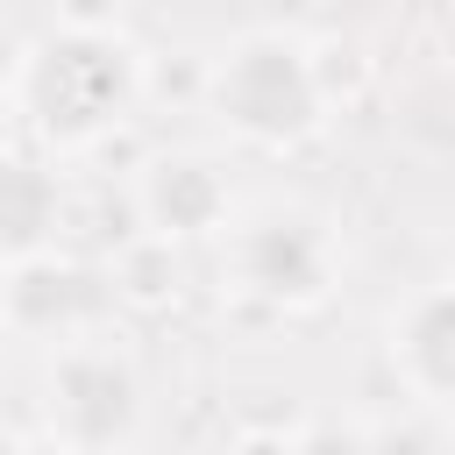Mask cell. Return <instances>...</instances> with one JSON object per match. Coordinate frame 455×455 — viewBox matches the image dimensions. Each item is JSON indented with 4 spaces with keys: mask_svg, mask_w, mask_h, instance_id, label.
<instances>
[{
    "mask_svg": "<svg viewBox=\"0 0 455 455\" xmlns=\"http://www.w3.org/2000/svg\"><path fill=\"white\" fill-rule=\"evenodd\" d=\"M149 213H156L164 228H206V220L220 213V185H213V171L192 164V156L156 164V171H149Z\"/></svg>",
    "mask_w": 455,
    "mask_h": 455,
    "instance_id": "277c9868",
    "label": "cell"
},
{
    "mask_svg": "<svg viewBox=\"0 0 455 455\" xmlns=\"http://www.w3.org/2000/svg\"><path fill=\"white\" fill-rule=\"evenodd\" d=\"M50 213H57L50 178H43L36 164H0V249H28V242H43Z\"/></svg>",
    "mask_w": 455,
    "mask_h": 455,
    "instance_id": "5b68a950",
    "label": "cell"
},
{
    "mask_svg": "<svg viewBox=\"0 0 455 455\" xmlns=\"http://www.w3.org/2000/svg\"><path fill=\"white\" fill-rule=\"evenodd\" d=\"M320 270H327V256H320V235H313V228L270 220V228L249 235V277H256L263 291L313 299V291H320Z\"/></svg>",
    "mask_w": 455,
    "mask_h": 455,
    "instance_id": "3957f363",
    "label": "cell"
},
{
    "mask_svg": "<svg viewBox=\"0 0 455 455\" xmlns=\"http://www.w3.org/2000/svg\"><path fill=\"white\" fill-rule=\"evenodd\" d=\"M64 398L78 412H100L92 434H121L128 427V370L107 363V355H71L64 363Z\"/></svg>",
    "mask_w": 455,
    "mask_h": 455,
    "instance_id": "8992f818",
    "label": "cell"
},
{
    "mask_svg": "<svg viewBox=\"0 0 455 455\" xmlns=\"http://www.w3.org/2000/svg\"><path fill=\"white\" fill-rule=\"evenodd\" d=\"M128 85H135L128 50L107 43V36H85V28L43 43L36 64H28V107H36V121H43L50 135H64V142L107 128V121L128 107Z\"/></svg>",
    "mask_w": 455,
    "mask_h": 455,
    "instance_id": "6da1fadb",
    "label": "cell"
},
{
    "mask_svg": "<svg viewBox=\"0 0 455 455\" xmlns=\"http://www.w3.org/2000/svg\"><path fill=\"white\" fill-rule=\"evenodd\" d=\"M441 334H448V299L434 291V299L419 306V334H412V355L427 363V370H419V377H427V391H441V384H448V341H441Z\"/></svg>",
    "mask_w": 455,
    "mask_h": 455,
    "instance_id": "52a82bcc",
    "label": "cell"
},
{
    "mask_svg": "<svg viewBox=\"0 0 455 455\" xmlns=\"http://www.w3.org/2000/svg\"><path fill=\"white\" fill-rule=\"evenodd\" d=\"M213 92H220V114H228L242 135H263V142L306 135L313 114H320V85H313L306 57H299L291 43H277V36H249V43L220 64Z\"/></svg>",
    "mask_w": 455,
    "mask_h": 455,
    "instance_id": "7a4b0ae2",
    "label": "cell"
}]
</instances>
